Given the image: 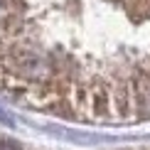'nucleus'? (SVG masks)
<instances>
[{
    "mask_svg": "<svg viewBox=\"0 0 150 150\" xmlns=\"http://www.w3.org/2000/svg\"><path fill=\"white\" fill-rule=\"evenodd\" d=\"M0 150H20V148L12 145V143H0Z\"/></svg>",
    "mask_w": 150,
    "mask_h": 150,
    "instance_id": "obj_1",
    "label": "nucleus"
}]
</instances>
